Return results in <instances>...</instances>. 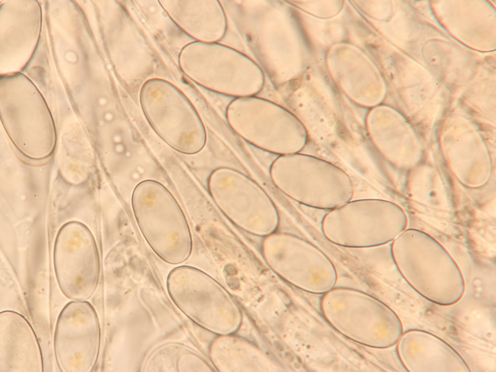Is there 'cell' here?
Returning <instances> with one entry per match:
<instances>
[{
	"label": "cell",
	"mask_w": 496,
	"mask_h": 372,
	"mask_svg": "<svg viewBox=\"0 0 496 372\" xmlns=\"http://www.w3.org/2000/svg\"><path fill=\"white\" fill-rule=\"evenodd\" d=\"M133 213L145 241L163 260L178 264L192 250V239L186 216L176 199L161 183L145 180L131 195Z\"/></svg>",
	"instance_id": "6da1fadb"
},
{
	"label": "cell",
	"mask_w": 496,
	"mask_h": 372,
	"mask_svg": "<svg viewBox=\"0 0 496 372\" xmlns=\"http://www.w3.org/2000/svg\"><path fill=\"white\" fill-rule=\"evenodd\" d=\"M270 176L283 193L303 205L330 210L352 199L354 188L343 170L324 159L300 153L278 156Z\"/></svg>",
	"instance_id": "7a4b0ae2"
},
{
	"label": "cell",
	"mask_w": 496,
	"mask_h": 372,
	"mask_svg": "<svg viewBox=\"0 0 496 372\" xmlns=\"http://www.w3.org/2000/svg\"><path fill=\"white\" fill-rule=\"evenodd\" d=\"M402 213L395 204L378 199L350 200L329 210L321 222V231L330 243L355 248L379 246L394 239L401 232Z\"/></svg>",
	"instance_id": "3957f363"
},
{
	"label": "cell",
	"mask_w": 496,
	"mask_h": 372,
	"mask_svg": "<svg viewBox=\"0 0 496 372\" xmlns=\"http://www.w3.org/2000/svg\"><path fill=\"white\" fill-rule=\"evenodd\" d=\"M321 312L336 330L372 348H383L394 339V318L381 301L364 292L333 288L320 301Z\"/></svg>",
	"instance_id": "277c9868"
},
{
	"label": "cell",
	"mask_w": 496,
	"mask_h": 372,
	"mask_svg": "<svg viewBox=\"0 0 496 372\" xmlns=\"http://www.w3.org/2000/svg\"><path fill=\"white\" fill-rule=\"evenodd\" d=\"M226 119L244 140L279 156L300 153L308 142L307 129L299 119L264 101L237 100L229 107Z\"/></svg>",
	"instance_id": "5b68a950"
},
{
	"label": "cell",
	"mask_w": 496,
	"mask_h": 372,
	"mask_svg": "<svg viewBox=\"0 0 496 372\" xmlns=\"http://www.w3.org/2000/svg\"><path fill=\"white\" fill-rule=\"evenodd\" d=\"M208 191L220 209L248 233L266 237L275 232L279 217L265 190L243 173L230 167L214 169L207 181Z\"/></svg>",
	"instance_id": "8992f818"
},
{
	"label": "cell",
	"mask_w": 496,
	"mask_h": 372,
	"mask_svg": "<svg viewBox=\"0 0 496 372\" xmlns=\"http://www.w3.org/2000/svg\"><path fill=\"white\" fill-rule=\"evenodd\" d=\"M142 100L149 125L168 145L186 155L203 149L207 141L205 125L182 97L171 92H146Z\"/></svg>",
	"instance_id": "52a82bcc"
},
{
	"label": "cell",
	"mask_w": 496,
	"mask_h": 372,
	"mask_svg": "<svg viewBox=\"0 0 496 372\" xmlns=\"http://www.w3.org/2000/svg\"><path fill=\"white\" fill-rule=\"evenodd\" d=\"M262 245L280 252L287 265L290 280L303 290L324 294L337 283L338 274L329 257L310 242L288 233L266 236Z\"/></svg>",
	"instance_id": "ba28073f"
}]
</instances>
